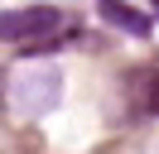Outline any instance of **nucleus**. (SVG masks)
Wrapping results in <instances>:
<instances>
[{
	"mask_svg": "<svg viewBox=\"0 0 159 154\" xmlns=\"http://www.w3.org/2000/svg\"><path fill=\"white\" fill-rule=\"evenodd\" d=\"M58 101V67H20L10 72V106L43 111Z\"/></svg>",
	"mask_w": 159,
	"mask_h": 154,
	"instance_id": "f03ea898",
	"label": "nucleus"
},
{
	"mask_svg": "<svg viewBox=\"0 0 159 154\" xmlns=\"http://www.w3.org/2000/svg\"><path fill=\"white\" fill-rule=\"evenodd\" d=\"M154 5H159V0H154Z\"/></svg>",
	"mask_w": 159,
	"mask_h": 154,
	"instance_id": "39448f33",
	"label": "nucleus"
},
{
	"mask_svg": "<svg viewBox=\"0 0 159 154\" xmlns=\"http://www.w3.org/2000/svg\"><path fill=\"white\" fill-rule=\"evenodd\" d=\"M97 10H101V19H111L116 29H125V34H135V38H145V34H149V19L140 15V10L120 5V0H97Z\"/></svg>",
	"mask_w": 159,
	"mask_h": 154,
	"instance_id": "20e7f679",
	"label": "nucleus"
},
{
	"mask_svg": "<svg viewBox=\"0 0 159 154\" xmlns=\"http://www.w3.org/2000/svg\"><path fill=\"white\" fill-rule=\"evenodd\" d=\"M63 10L53 5H24V10H10L5 15V38L15 43V53H43L53 48V38L63 34Z\"/></svg>",
	"mask_w": 159,
	"mask_h": 154,
	"instance_id": "f257e3e1",
	"label": "nucleus"
},
{
	"mask_svg": "<svg viewBox=\"0 0 159 154\" xmlns=\"http://www.w3.org/2000/svg\"><path fill=\"white\" fill-rule=\"evenodd\" d=\"M120 101H125V116H159V63L130 67L120 77Z\"/></svg>",
	"mask_w": 159,
	"mask_h": 154,
	"instance_id": "7ed1b4c3",
	"label": "nucleus"
}]
</instances>
